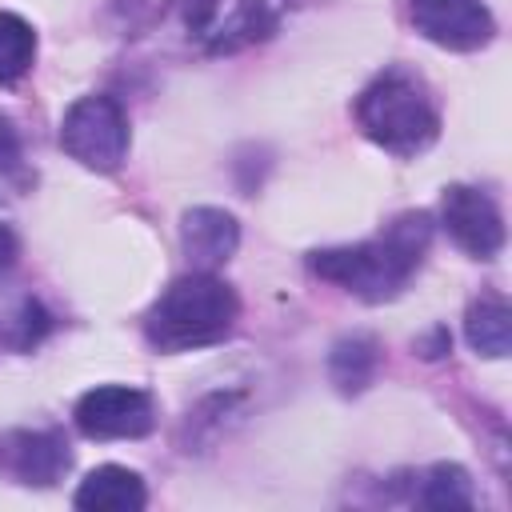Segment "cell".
Listing matches in <instances>:
<instances>
[{
    "label": "cell",
    "mask_w": 512,
    "mask_h": 512,
    "mask_svg": "<svg viewBox=\"0 0 512 512\" xmlns=\"http://www.w3.org/2000/svg\"><path fill=\"white\" fill-rule=\"evenodd\" d=\"M464 336L468 344L480 352V356H508L512 348V312H508V300L496 296V292H484L480 300L468 304V316H464Z\"/></svg>",
    "instance_id": "7c38bea8"
},
{
    "label": "cell",
    "mask_w": 512,
    "mask_h": 512,
    "mask_svg": "<svg viewBox=\"0 0 512 512\" xmlns=\"http://www.w3.org/2000/svg\"><path fill=\"white\" fill-rule=\"evenodd\" d=\"M72 504L84 508V512H140L148 504V492H144V480L132 468L100 464L80 480Z\"/></svg>",
    "instance_id": "30bf717a"
},
{
    "label": "cell",
    "mask_w": 512,
    "mask_h": 512,
    "mask_svg": "<svg viewBox=\"0 0 512 512\" xmlns=\"http://www.w3.org/2000/svg\"><path fill=\"white\" fill-rule=\"evenodd\" d=\"M72 420L88 440H136V436L152 432L156 408H152V396L140 388L100 384L76 400Z\"/></svg>",
    "instance_id": "5b68a950"
},
{
    "label": "cell",
    "mask_w": 512,
    "mask_h": 512,
    "mask_svg": "<svg viewBox=\"0 0 512 512\" xmlns=\"http://www.w3.org/2000/svg\"><path fill=\"white\" fill-rule=\"evenodd\" d=\"M36 60V32L24 16L0 12V84H16Z\"/></svg>",
    "instance_id": "4fadbf2b"
},
{
    "label": "cell",
    "mask_w": 512,
    "mask_h": 512,
    "mask_svg": "<svg viewBox=\"0 0 512 512\" xmlns=\"http://www.w3.org/2000/svg\"><path fill=\"white\" fill-rule=\"evenodd\" d=\"M16 252H20V244H16V232L8 228V224H0V276L16 264Z\"/></svg>",
    "instance_id": "2e32d148"
},
{
    "label": "cell",
    "mask_w": 512,
    "mask_h": 512,
    "mask_svg": "<svg viewBox=\"0 0 512 512\" xmlns=\"http://www.w3.org/2000/svg\"><path fill=\"white\" fill-rule=\"evenodd\" d=\"M356 124L360 132L392 156L424 152L440 132V112L428 84L408 68H384L360 96H356Z\"/></svg>",
    "instance_id": "3957f363"
},
{
    "label": "cell",
    "mask_w": 512,
    "mask_h": 512,
    "mask_svg": "<svg viewBox=\"0 0 512 512\" xmlns=\"http://www.w3.org/2000/svg\"><path fill=\"white\" fill-rule=\"evenodd\" d=\"M240 316L236 292L216 272H188L172 280L144 316V336L156 352L208 348L232 332Z\"/></svg>",
    "instance_id": "7a4b0ae2"
},
{
    "label": "cell",
    "mask_w": 512,
    "mask_h": 512,
    "mask_svg": "<svg viewBox=\"0 0 512 512\" xmlns=\"http://www.w3.org/2000/svg\"><path fill=\"white\" fill-rule=\"evenodd\" d=\"M376 364H380V344L368 332L340 336L332 344V352H328V376L344 396L364 392L372 384V376H376Z\"/></svg>",
    "instance_id": "8fae6325"
},
{
    "label": "cell",
    "mask_w": 512,
    "mask_h": 512,
    "mask_svg": "<svg viewBox=\"0 0 512 512\" xmlns=\"http://www.w3.org/2000/svg\"><path fill=\"white\" fill-rule=\"evenodd\" d=\"M60 148L92 172H116L128 156L124 108L112 96H80L60 120Z\"/></svg>",
    "instance_id": "277c9868"
},
{
    "label": "cell",
    "mask_w": 512,
    "mask_h": 512,
    "mask_svg": "<svg viewBox=\"0 0 512 512\" xmlns=\"http://www.w3.org/2000/svg\"><path fill=\"white\" fill-rule=\"evenodd\" d=\"M240 244V224L224 208H188L180 216V248L192 264V272H216L232 260Z\"/></svg>",
    "instance_id": "9c48e42d"
},
{
    "label": "cell",
    "mask_w": 512,
    "mask_h": 512,
    "mask_svg": "<svg viewBox=\"0 0 512 512\" xmlns=\"http://www.w3.org/2000/svg\"><path fill=\"white\" fill-rule=\"evenodd\" d=\"M72 464V452L60 432L52 428H12L0 432V472L16 484L48 488Z\"/></svg>",
    "instance_id": "ba28073f"
},
{
    "label": "cell",
    "mask_w": 512,
    "mask_h": 512,
    "mask_svg": "<svg viewBox=\"0 0 512 512\" xmlns=\"http://www.w3.org/2000/svg\"><path fill=\"white\" fill-rule=\"evenodd\" d=\"M428 240H432V216L404 212L372 240L312 252L308 268L320 280H332L368 304H384L412 280V272L420 268V260L428 252Z\"/></svg>",
    "instance_id": "6da1fadb"
},
{
    "label": "cell",
    "mask_w": 512,
    "mask_h": 512,
    "mask_svg": "<svg viewBox=\"0 0 512 512\" xmlns=\"http://www.w3.org/2000/svg\"><path fill=\"white\" fill-rule=\"evenodd\" d=\"M416 500L424 508H472V480L460 464H432L420 480Z\"/></svg>",
    "instance_id": "5bb4252c"
},
{
    "label": "cell",
    "mask_w": 512,
    "mask_h": 512,
    "mask_svg": "<svg viewBox=\"0 0 512 512\" xmlns=\"http://www.w3.org/2000/svg\"><path fill=\"white\" fill-rule=\"evenodd\" d=\"M20 164V136L8 116H0V172H12Z\"/></svg>",
    "instance_id": "9a60e30c"
},
{
    "label": "cell",
    "mask_w": 512,
    "mask_h": 512,
    "mask_svg": "<svg viewBox=\"0 0 512 512\" xmlns=\"http://www.w3.org/2000/svg\"><path fill=\"white\" fill-rule=\"evenodd\" d=\"M440 220L448 236L476 260H492L504 248V216L488 192L472 184H448L440 200Z\"/></svg>",
    "instance_id": "52a82bcc"
},
{
    "label": "cell",
    "mask_w": 512,
    "mask_h": 512,
    "mask_svg": "<svg viewBox=\"0 0 512 512\" xmlns=\"http://www.w3.org/2000/svg\"><path fill=\"white\" fill-rule=\"evenodd\" d=\"M408 16L424 40L448 52H476L496 32L484 0H408Z\"/></svg>",
    "instance_id": "8992f818"
}]
</instances>
